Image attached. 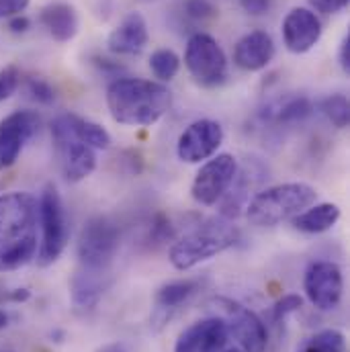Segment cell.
Masks as SVG:
<instances>
[{
  "label": "cell",
  "mask_w": 350,
  "mask_h": 352,
  "mask_svg": "<svg viewBox=\"0 0 350 352\" xmlns=\"http://www.w3.org/2000/svg\"><path fill=\"white\" fill-rule=\"evenodd\" d=\"M37 199L29 192L0 195V272L19 270L37 254Z\"/></svg>",
  "instance_id": "6da1fadb"
},
{
  "label": "cell",
  "mask_w": 350,
  "mask_h": 352,
  "mask_svg": "<svg viewBox=\"0 0 350 352\" xmlns=\"http://www.w3.org/2000/svg\"><path fill=\"white\" fill-rule=\"evenodd\" d=\"M171 104V90L154 80L119 78L107 88V107L119 125L150 127L166 115Z\"/></svg>",
  "instance_id": "7a4b0ae2"
},
{
  "label": "cell",
  "mask_w": 350,
  "mask_h": 352,
  "mask_svg": "<svg viewBox=\"0 0 350 352\" xmlns=\"http://www.w3.org/2000/svg\"><path fill=\"white\" fill-rule=\"evenodd\" d=\"M318 201V190L307 182H283L259 190L248 207L246 217L261 228H272L293 219Z\"/></svg>",
  "instance_id": "3957f363"
},
{
  "label": "cell",
  "mask_w": 350,
  "mask_h": 352,
  "mask_svg": "<svg viewBox=\"0 0 350 352\" xmlns=\"http://www.w3.org/2000/svg\"><path fill=\"white\" fill-rule=\"evenodd\" d=\"M238 232L228 223L207 221L193 232L184 234L171 246V263L176 270H190L197 264L205 263L223 250L236 246Z\"/></svg>",
  "instance_id": "277c9868"
},
{
  "label": "cell",
  "mask_w": 350,
  "mask_h": 352,
  "mask_svg": "<svg viewBox=\"0 0 350 352\" xmlns=\"http://www.w3.org/2000/svg\"><path fill=\"white\" fill-rule=\"evenodd\" d=\"M37 219L41 228V242L37 248V264L39 266H52L60 261L68 246L70 230H68V219L64 211L62 197L54 184H47L37 201Z\"/></svg>",
  "instance_id": "5b68a950"
},
{
  "label": "cell",
  "mask_w": 350,
  "mask_h": 352,
  "mask_svg": "<svg viewBox=\"0 0 350 352\" xmlns=\"http://www.w3.org/2000/svg\"><path fill=\"white\" fill-rule=\"evenodd\" d=\"M215 318L223 320L228 334L234 336L244 352H264L268 344V330L264 322L246 305L230 297H213L209 301Z\"/></svg>",
  "instance_id": "8992f818"
},
{
  "label": "cell",
  "mask_w": 350,
  "mask_h": 352,
  "mask_svg": "<svg viewBox=\"0 0 350 352\" xmlns=\"http://www.w3.org/2000/svg\"><path fill=\"white\" fill-rule=\"evenodd\" d=\"M52 138L62 175L68 182H80L94 173L96 154L74 135L68 113H62L52 121Z\"/></svg>",
  "instance_id": "52a82bcc"
},
{
  "label": "cell",
  "mask_w": 350,
  "mask_h": 352,
  "mask_svg": "<svg viewBox=\"0 0 350 352\" xmlns=\"http://www.w3.org/2000/svg\"><path fill=\"white\" fill-rule=\"evenodd\" d=\"M184 66L197 85L219 87L228 78V58L223 47L207 33L190 35L184 50Z\"/></svg>",
  "instance_id": "ba28073f"
},
{
  "label": "cell",
  "mask_w": 350,
  "mask_h": 352,
  "mask_svg": "<svg viewBox=\"0 0 350 352\" xmlns=\"http://www.w3.org/2000/svg\"><path fill=\"white\" fill-rule=\"evenodd\" d=\"M121 232L109 217H90L78 236V261L88 268H111V263L119 250Z\"/></svg>",
  "instance_id": "9c48e42d"
},
{
  "label": "cell",
  "mask_w": 350,
  "mask_h": 352,
  "mask_svg": "<svg viewBox=\"0 0 350 352\" xmlns=\"http://www.w3.org/2000/svg\"><path fill=\"white\" fill-rule=\"evenodd\" d=\"M238 173V160L232 154H215L205 160L190 184V197L203 205L211 207L221 201L228 192L232 180Z\"/></svg>",
  "instance_id": "30bf717a"
},
{
  "label": "cell",
  "mask_w": 350,
  "mask_h": 352,
  "mask_svg": "<svg viewBox=\"0 0 350 352\" xmlns=\"http://www.w3.org/2000/svg\"><path fill=\"white\" fill-rule=\"evenodd\" d=\"M303 291L309 303L320 311H332L340 305L344 293L342 268L330 261H318L305 268Z\"/></svg>",
  "instance_id": "8fae6325"
},
{
  "label": "cell",
  "mask_w": 350,
  "mask_h": 352,
  "mask_svg": "<svg viewBox=\"0 0 350 352\" xmlns=\"http://www.w3.org/2000/svg\"><path fill=\"white\" fill-rule=\"evenodd\" d=\"M223 144V127L213 119L190 123L176 142V156L184 164H201L217 154Z\"/></svg>",
  "instance_id": "7c38bea8"
},
{
  "label": "cell",
  "mask_w": 350,
  "mask_h": 352,
  "mask_svg": "<svg viewBox=\"0 0 350 352\" xmlns=\"http://www.w3.org/2000/svg\"><path fill=\"white\" fill-rule=\"evenodd\" d=\"M41 127V117L35 111L23 109L6 115L0 121V170L10 168L23 148L37 135Z\"/></svg>",
  "instance_id": "4fadbf2b"
},
{
  "label": "cell",
  "mask_w": 350,
  "mask_h": 352,
  "mask_svg": "<svg viewBox=\"0 0 350 352\" xmlns=\"http://www.w3.org/2000/svg\"><path fill=\"white\" fill-rule=\"evenodd\" d=\"M322 37V21L309 8L297 6L283 21V41L291 54H307Z\"/></svg>",
  "instance_id": "5bb4252c"
},
{
  "label": "cell",
  "mask_w": 350,
  "mask_h": 352,
  "mask_svg": "<svg viewBox=\"0 0 350 352\" xmlns=\"http://www.w3.org/2000/svg\"><path fill=\"white\" fill-rule=\"evenodd\" d=\"M264 178H266V168H264L259 160H248L244 168L238 166L236 178L232 180L228 192H226V195L221 197V201H219V203H221V209H219L221 215H223L226 219H236V217H240V215L246 211L250 199L254 197L252 190L263 182Z\"/></svg>",
  "instance_id": "9a60e30c"
},
{
  "label": "cell",
  "mask_w": 350,
  "mask_h": 352,
  "mask_svg": "<svg viewBox=\"0 0 350 352\" xmlns=\"http://www.w3.org/2000/svg\"><path fill=\"white\" fill-rule=\"evenodd\" d=\"M230 334L223 320L211 316L184 328L175 342V352H221Z\"/></svg>",
  "instance_id": "2e32d148"
},
{
  "label": "cell",
  "mask_w": 350,
  "mask_h": 352,
  "mask_svg": "<svg viewBox=\"0 0 350 352\" xmlns=\"http://www.w3.org/2000/svg\"><path fill=\"white\" fill-rule=\"evenodd\" d=\"M111 268H88L80 266L70 278V297L76 309L90 311L98 305L107 289L111 287Z\"/></svg>",
  "instance_id": "e0dca14e"
},
{
  "label": "cell",
  "mask_w": 350,
  "mask_h": 352,
  "mask_svg": "<svg viewBox=\"0 0 350 352\" xmlns=\"http://www.w3.org/2000/svg\"><path fill=\"white\" fill-rule=\"evenodd\" d=\"M148 41H150V33H148L146 19L140 12H129L111 31L107 45H109V52L117 56H135L144 52Z\"/></svg>",
  "instance_id": "ac0fdd59"
},
{
  "label": "cell",
  "mask_w": 350,
  "mask_h": 352,
  "mask_svg": "<svg viewBox=\"0 0 350 352\" xmlns=\"http://www.w3.org/2000/svg\"><path fill=\"white\" fill-rule=\"evenodd\" d=\"M274 58V41L266 31L246 33L234 47V62L246 72H261Z\"/></svg>",
  "instance_id": "d6986e66"
},
{
  "label": "cell",
  "mask_w": 350,
  "mask_h": 352,
  "mask_svg": "<svg viewBox=\"0 0 350 352\" xmlns=\"http://www.w3.org/2000/svg\"><path fill=\"white\" fill-rule=\"evenodd\" d=\"M197 291H199V280H193V278H182V280H173V283L162 285L154 295V320L160 322L162 326Z\"/></svg>",
  "instance_id": "ffe728a7"
},
{
  "label": "cell",
  "mask_w": 350,
  "mask_h": 352,
  "mask_svg": "<svg viewBox=\"0 0 350 352\" xmlns=\"http://www.w3.org/2000/svg\"><path fill=\"white\" fill-rule=\"evenodd\" d=\"M39 21L47 29V33L60 43L74 39V35L78 33V12L68 2H50L41 8Z\"/></svg>",
  "instance_id": "44dd1931"
},
{
  "label": "cell",
  "mask_w": 350,
  "mask_h": 352,
  "mask_svg": "<svg viewBox=\"0 0 350 352\" xmlns=\"http://www.w3.org/2000/svg\"><path fill=\"white\" fill-rule=\"evenodd\" d=\"M340 219V207L336 203H314L291 219V226L303 234H324L332 230Z\"/></svg>",
  "instance_id": "7402d4cb"
},
{
  "label": "cell",
  "mask_w": 350,
  "mask_h": 352,
  "mask_svg": "<svg viewBox=\"0 0 350 352\" xmlns=\"http://www.w3.org/2000/svg\"><path fill=\"white\" fill-rule=\"evenodd\" d=\"M311 113H314V104H311V100L307 96H289L285 100H278V102L270 104L266 109L264 117H268L274 123L293 125V123L305 121Z\"/></svg>",
  "instance_id": "603a6c76"
},
{
  "label": "cell",
  "mask_w": 350,
  "mask_h": 352,
  "mask_svg": "<svg viewBox=\"0 0 350 352\" xmlns=\"http://www.w3.org/2000/svg\"><path fill=\"white\" fill-rule=\"evenodd\" d=\"M68 119H70L74 135L83 144H87L88 148H92V150H109L111 135L102 125H98V123H94L90 119H85V117H80L76 113H68Z\"/></svg>",
  "instance_id": "cb8c5ba5"
},
{
  "label": "cell",
  "mask_w": 350,
  "mask_h": 352,
  "mask_svg": "<svg viewBox=\"0 0 350 352\" xmlns=\"http://www.w3.org/2000/svg\"><path fill=\"white\" fill-rule=\"evenodd\" d=\"M297 352H347V338L338 330H322L305 338Z\"/></svg>",
  "instance_id": "d4e9b609"
},
{
  "label": "cell",
  "mask_w": 350,
  "mask_h": 352,
  "mask_svg": "<svg viewBox=\"0 0 350 352\" xmlns=\"http://www.w3.org/2000/svg\"><path fill=\"white\" fill-rule=\"evenodd\" d=\"M320 111L322 115L338 129H347L350 123V104L347 94H330L320 102Z\"/></svg>",
  "instance_id": "484cf974"
},
{
  "label": "cell",
  "mask_w": 350,
  "mask_h": 352,
  "mask_svg": "<svg viewBox=\"0 0 350 352\" xmlns=\"http://www.w3.org/2000/svg\"><path fill=\"white\" fill-rule=\"evenodd\" d=\"M150 70L158 80L171 82L180 70V58L173 50H156L150 58Z\"/></svg>",
  "instance_id": "4316f807"
},
{
  "label": "cell",
  "mask_w": 350,
  "mask_h": 352,
  "mask_svg": "<svg viewBox=\"0 0 350 352\" xmlns=\"http://www.w3.org/2000/svg\"><path fill=\"white\" fill-rule=\"evenodd\" d=\"M301 307H303V299H301L299 295H293V293L283 295V297L272 305V309H270V322H272L274 326H281L289 316L297 314Z\"/></svg>",
  "instance_id": "83f0119b"
},
{
  "label": "cell",
  "mask_w": 350,
  "mask_h": 352,
  "mask_svg": "<svg viewBox=\"0 0 350 352\" xmlns=\"http://www.w3.org/2000/svg\"><path fill=\"white\" fill-rule=\"evenodd\" d=\"M173 234H175V230H173L171 217H166L164 213H160V215H156V217H154L148 238H150V244L160 246V244H164V242L173 240Z\"/></svg>",
  "instance_id": "f1b7e54d"
},
{
  "label": "cell",
  "mask_w": 350,
  "mask_h": 352,
  "mask_svg": "<svg viewBox=\"0 0 350 352\" xmlns=\"http://www.w3.org/2000/svg\"><path fill=\"white\" fill-rule=\"evenodd\" d=\"M184 14L195 21H209L217 16V8L209 0H184Z\"/></svg>",
  "instance_id": "f546056e"
},
{
  "label": "cell",
  "mask_w": 350,
  "mask_h": 352,
  "mask_svg": "<svg viewBox=\"0 0 350 352\" xmlns=\"http://www.w3.org/2000/svg\"><path fill=\"white\" fill-rule=\"evenodd\" d=\"M27 90L41 104H52L56 100V90L43 78H35V76L27 78Z\"/></svg>",
  "instance_id": "4dcf8cb0"
},
{
  "label": "cell",
  "mask_w": 350,
  "mask_h": 352,
  "mask_svg": "<svg viewBox=\"0 0 350 352\" xmlns=\"http://www.w3.org/2000/svg\"><path fill=\"white\" fill-rule=\"evenodd\" d=\"M21 85V72L17 66H6L0 70V102L10 98Z\"/></svg>",
  "instance_id": "1f68e13d"
},
{
  "label": "cell",
  "mask_w": 350,
  "mask_h": 352,
  "mask_svg": "<svg viewBox=\"0 0 350 352\" xmlns=\"http://www.w3.org/2000/svg\"><path fill=\"white\" fill-rule=\"evenodd\" d=\"M31 0H0V19H12L27 10Z\"/></svg>",
  "instance_id": "d6a6232c"
},
{
  "label": "cell",
  "mask_w": 350,
  "mask_h": 352,
  "mask_svg": "<svg viewBox=\"0 0 350 352\" xmlns=\"http://www.w3.org/2000/svg\"><path fill=\"white\" fill-rule=\"evenodd\" d=\"M309 2L316 6V10L324 14H336L349 4V0H309Z\"/></svg>",
  "instance_id": "836d02e7"
},
{
  "label": "cell",
  "mask_w": 350,
  "mask_h": 352,
  "mask_svg": "<svg viewBox=\"0 0 350 352\" xmlns=\"http://www.w3.org/2000/svg\"><path fill=\"white\" fill-rule=\"evenodd\" d=\"M240 4L252 16H261L270 8V0H240Z\"/></svg>",
  "instance_id": "e575fe53"
},
{
  "label": "cell",
  "mask_w": 350,
  "mask_h": 352,
  "mask_svg": "<svg viewBox=\"0 0 350 352\" xmlns=\"http://www.w3.org/2000/svg\"><path fill=\"white\" fill-rule=\"evenodd\" d=\"M338 64L344 74L350 72V33H347L340 41V52H338Z\"/></svg>",
  "instance_id": "d590c367"
},
{
  "label": "cell",
  "mask_w": 350,
  "mask_h": 352,
  "mask_svg": "<svg viewBox=\"0 0 350 352\" xmlns=\"http://www.w3.org/2000/svg\"><path fill=\"white\" fill-rule=\"evenodd\" d=\"M29 27H31V21L25 14H17L8 21V29L12 33H25V31H29Z\"/></svg>",
  "instance_id": "8d00e7d4"
},
{
  "label": "cell",
  "mask_w": 350,
  "mask_h": 352,
  "mask_svg": "<svg viewBox=\"0 0 350 352\" xmlns=\"http://www.w3.org/2000/svg\"><path fill=\"white\" fill-rule=\"evenodd\" d=\"M29 297H31L29 289H12L10 291V303H25V301H29Z\"/></svg>",
  "instance_id": "74e56055"
},
{
  "label": "cell",
  "mask_w": 350,
  "mask_h": 352,
  "mask_svg": "<svg viewBox=\"0 0 350 352\" xmlns=\"http://www.w3.org/2000/svg\"><path fill=\"white\" fill-rule=\"evenodd\" d=\"M98 352H127V351H125V346H123V344L115 342V344H107V346H102Z\"/></svg>",
  "instance_id": "f35d334b"
},
{
  "label": "cell",
  "mask_w": 350,
  "mask_h": 352,
  "mask_svg": "<svg viewBox=\"0 0 350 352\" xmlns=\"http://www.w3.org/2000/svg\"><path fill=\"white\" fill-rule=\"evenodd\" d=\"M8 322H10L8 314H6L4 309H0V330H2V328H6V326H8Z\"/></svg>",
  "instance_id": "ab89813d"
},
{
  "label": "cell",
  "mask_w": 350,
  "mask_h": 352,
  "mask_svg": "<svg viewBox=\"0 0 350 352\" xmlns=\"http://www.w3.org/2000/svg\"><path fill=\"white\" fill-rule=\"evenodd\" d=\"M4 301H10V291L4 289V287L0 285V305H2Z\"/></svg>",
  "instance_id": "60d3db41"
},
{
  "label": "cell",
  "mask_w": 350,
  "mask_h": 352,
  "mask_svg": "<svg viewBox=\"0 0 350 352\" xmlns=\"http://www.w3.org/2000/svg\"><path fill=\"white\" fill-rule=\"evenodd\" d=\"M221 352H244L242 349H228V351H221Z\"/></svg>",
  "instance_id": "b9f144b4"
},
{
  "label": "cell",
  "mask_w": 350,
  "mask_h": 352,
  "mask_svg": "<svg viewBox=\"0 0 350 352\" xmlns=\"http://www.w3.org/2000/svg\"><path fill=\"white\" fill-rule=\"evenodd\" d=\"M6 352H10V351H6Z\"/></svg>",
  "instance_id": "7bdbcfd3"
}]
</instances>
